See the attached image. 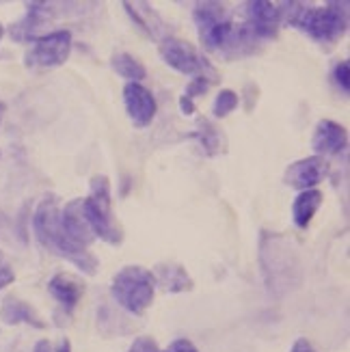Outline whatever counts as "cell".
I'll list each match as a JSON object with an SVG mask.
<instances>
[{"label": "cell", "instance_id": "e0dca14e", "mask_svg": "<svg viewBox=\"0 0 350 352\" xmlns=\"http://www.w3.org/2000/svg\"><path fill=\"white\" fill-rule=\"evenodd\" d=\"M325 201V195L318 190V188H311V190H303L294 197L292 201V221L298 229H307L316 217V212L320 210Z\"/></svg>", "mask_w": 350, "mask_h": 352}, {"label": "cell", "instance_id": "7a4b0ae2", "mask_svg": "<svg viewBox=\"0 0 350 352\" xmlns=\"http://www.w3.org/2000/svg\"><path fill=\"white\" fill-rule=\"evenodd\" d=\"M283 24L292 26L318 43H338L348 30V5L327 3L322 7L305 3H281Z\"/></svg>", "mask_w": 350, "mask_h": 352}, {"label": "cell", "instance_id": "ac0fdd59", "mask_svg": "<svg viewBox=\"0 0 350 352\" xmlns=\"http://www.w3.org/2000/svg\"><path fill=\"white\" fill-rule=\"evenodd\" d=\"M193 139L199 141V147L206 156H219V154H225L227 151V139L225 134L221 132L219 126L212 124L210 119H199V128H197L193 134Z\"/></svg>", "mask_w": 350, "mask_h": 352}, {"label": "cell", "instance_id": "2e32d148", "mask_svg": "<svg viewBox=\"0 0 350 352\" xmlns=\"http://www.w3.org/2000/svg\"><path fill=\"white\" fill-rule=\"evenodd\" d=\"M154 279L156 285H160L164 292L169 294H182V292H190L195 287V281L188 274V270L175 264V262H162L154 268Z\"/></svg>", "mask_w": 350, "mask_h": 352}, {"label": "cell", "instance_id": "7c38bea8", "mask_svg": "<svg viewBox=\"0 0 350 352\" xmlns=\"http://www.w3.org/2000/svg\"><path fill=\"white\" fill-rule=\"evenodd\" d=\"M348 145V130L338 124L333 119H320L318 126L314 130L311 136V147L316 154L314 156H320V158H329V156H338L346 149Z\"/></svg>", "mask_w": 350, "mask_h": 352}, {"label": "cell", "instance_id": "83f0119b", "mask_svg": "<svg viewBox=\"0 0 350 352\" xmlns=\"http://www.w3.org/2000/svg\"><path fill=\"white\" fill-rule=\"evenodd\" d=\"M290 352H316V348L307 342V340H296L294 344H292V350Z\"/></svg>", "mask_w": 350, "mask_h": 352}, {"label": "cell", "instance_id": "52a82bcc", "mask_svg": "<svg viewBox=\"0 0 350 352\" xmlns=\"http://www.w3.org/2000/svg\"><path fill=\"white\" fill-rule=\"evenodd\" d=\"M74 37L67 28L43 33L33 41L24 56V65L28 69H54L61 67L72 54Z\"/></svg>", "mask_w": 350, "mask_h": 352}, {"label": "cell", "instance_id": "3957f363", "mask_svg": "<svg viewBox=\"0 0 350 352\" xmlns=\"http://www.w3.org/2000/svg\"><path fill=\"white\" fill-rule=\"evenodd\" d=\"M83 214L96 238L111 247H119L124 242V227L113 214L111 179L106 175L91 177V192L87 199H83Z\"/></svg>", "mask_w": 350, "mask_h": 352}, {"label": "cell", "instance_id": "8992f818", "mask_svg": "<svg viewBox=\"0 0 350 352\" xmlns=\"http://www.w3.org/2000/svg\"><path fill=\"white\" fill-rule=\"evenodd\" d=\"M160 56L164 60V65H169L177 74L184 76H204L210 80H219L217 67L195 48L193 43L179 39V37H164L160 41Z\"/></svg>", "mask_w": 350, "mask_h": 352}, {"label": "cell", "instance_id": "9a60e30c", "mask_svg": "<svg viewBox=\"0 0 350 352\" xmlns=\"http://www.w3.org/2000/svg\"><path fill=\"white\" fill-rule=\"evenodd\" d=\"M0 320L5 324L15 327V324H28L33 329H45L43 318L37 314V309L30 302L18 298V296H7L0 305Z\"/></svg>", "mask_w": 350, "mask_h": 352}, {"label": "cell", "instance_id": "4316f807", "mask_svg": "<svg viewBox=\"0 0 350 352\" xmlns=\"http://www.w3.org/2000/svg\"><path fill=\"white\" fill-rule=\"evenodd\" d=\"M179 111L184 117H193L195 115V102H190V100H186L184 96H182L179 98Z\"/></svg>", "mask_w": 350, "mask_h": 352}, {"label": "cell", "instance_id": "ba28073f", "mask_svg": "<svg viewBox=\"0 0 350 352\" xmlns=\"http://www.w3.org/2000/svg\"><path fill=\"white\" fill-rule=\"evenodd\" d=\"M245 24L260 43L275 39L279 35V28L283 26L281 3L251 0V3L245 5Z\"/></svg>", "mask_w": 350, "mask_h": 352}, {"label": "cell", "instance_id": "30bf717a", "mask_svg": "<svg viewBox=\"0 0 350 352\" xmlns=\"http://www.w3.org/2000/svg\"><path fill=\"white\" fill-rule=\"evenodd\" d=\"M33 234L37 242L50 253L54 251L61 236V206L56 197H45L33 214Z\"/></svg>", "mask_w": 350, "mask_h": 352}, {"label": "cell", "instance_id": "f1b7e54d", "mask_svg": "<svg viewBox=\"0 0 350 352\" xmlns=\"http://www.w3.org/2000/svg\"><path fill=\"white\" fill-rule=\"evenodd\" d=\"M5 113H7V106H5V102H0V124H3V117H5Z\"/></svg>", "mask_w": 350, "mask_h": 352}, {"label": "cell", "instance_id": "d6986e66", "mask_svg": "<svg viewBox=\"0 0 350 352\" xmlns=\"http://www.w3.org/2000/svg\"><path fill=\"white\" fill-rule=\"evenodd\" d=\"M111 67L121 76V78H126L128 82H141L147 78V67L141 63L139 58L128 54V52H115L111 56Z\"/></svg>", "mask_w": 350, "mask_h": 352}, {"label": "cell", "instance_id": "9c48e42d", "mask_svg": "<svg viewBox=\"0 0 350 352\" xmlns=\"http://www.w3.org/2000/svg\"><path fill=\"white\" fill-rule=\"evenodd\" d=\"M124 106H126V113H128V119L132 121V126L139 130L151 126V121L156 119V111H158L156 98L141 82H126Z\"/></svg>", "mask_w": 350, "mask_h": 352}, {"label": "cell", "instance_id": "cb8c5ba5", "mask_svg": "<svg viewBox=\"0 0 350 352\" xmlns=\"http://www.w3.org/2000/svg\"><path fill=\"white\" fill-rule=\"evenodd\" d=\"M35 352H72V344L67 338H63L58 344H50L48 340H41L35 344Z\"/></svg>", "mask_w": 350, "mask_h": 352}, {"label": "cell", "instance_id": "8fae6325", "mask_svg": "<svg viewBox=\"0 0 350 352\" xmlns=\"http://www.w3.org/2000/svg\"><path fill=\"white\" fill-rule=\"evenodd\" d=\"M329 173V164L320 156H307L292 162L283 173V184L298 192L311 190L320 184Z\"/></svg>", "mask_w": 350, "mask_h": 352}, {"label": "cell", "instance_id": "5bb4252c", "mask_svg": "<svg viewBox=\"0 0 350 352\" xmlns=\"http://www.w3.org/2000/svg\"><path fill=\"white\" fill-rule=\"evenodd\" d=\"M48 292L65 311H74L85 296V283L69 272H58L48 281Z\"/></svg>", "mask_w": 350, "mask_h": 352}, {"label": "cell", "instance_id": "d4e9b609", "mask_svg": "<svg viewBox=\"0 0 350 352\" xmlns=\"http://www.w3.org/2000/svg\"><path fill=\"white\" fill-rule=\"evenodd\" d=\"M126 352H160V348H158L156 340H151V338H136Z\"/></svg>", "mask_w": 350, "mask_h": 352}, {"label": "cell", "instance_id": "5b68a950", "mask_svg": "<svg viewBox=\"0 0 350 352\" xmlns=\"http://www.w3.org/2000/svg\"><path fill=\"white\" fill-rule=\"evenodd\" d=\"M193 20L204 48L221 54L236 26L230 9L223 3H197L193 9Z\"/></svg>", "mask_w": 350, "mask_h": 352}, {"label": "cell", "instance_id": "603a6c76", "mask_svg": "<svg viewBox=\"0 0 350 352\" xmlns=\"http://www.w3.org/2000/svg\"><path fill=\"white\" fill-rule=\"evenodd\" d=\"M13 281H15L13 266H11V262L7 259V255L0 251V292H3L5 287H9Z\"/></svg>", "mask_w": 350, "mask_h": 352}, {"label": "cell", "instance_id": "ffe728a7", "mask_svg": "<svg viewBox=\"0 0 350 352\" xmlns=\"http://www.w3.org/2000/svg\"><path fill=\"white\" fill-rule=\"evenodd\" d=\"M240 104V96L232 89H221L219 96L215 100V106H212V113H215L217 119H225L230 113H234Z\"/></svg>", "mask_w": 350, "mask_h": 352}, {"label": "cell", "instance_id": "44dd1931", "mask_svg": "<svg viewBox=\"0 0 350 352\" xmlns=\"http://www.w3.org/2000/svg\"><path fill=\"white\" fill-rule=\"evenodd\" d=\"M215 85V80H210V78H204V76H197V78H193L188 85H186V91H184V98L195 102L197 98H201L208 94V89Z\"/></svg>", "mask_w": 350, "mask_h": 352}, {"label": "cell", "instance_id": "6da1fadb", "mask_svg": "<svg viewBox=\"0 0 350 352\" xmlns=\"http://www.w3.org/2000/svg\"><path fill=\"white\" fill-rule=\"evenodd\" d=\"M260 268L268 289L275 296L292 292L303 281V264L292 238L277 232L260 236Z\"/></svg>", "mask_w": 350, "mask_h": 352}, {"label": "cell", "instance_id": "4fadbf2b", "mask_svg": "<svg viewBox=\"0 0 350 352\" xmlns=\"http://www.w3.org/2000/svg\"><path fill=\"white\" fill-rule=\"evenodd\" d=\"M50 18V7L43 3H28L26 5V13L24 18L18 20L15 24H11L9 35L13 41L18 43H33L37 37H41V28L45 26Z\"/></svg>", "mask_w": 350, "mask_h": 352}, {"label": "cell", "instance_id": "484cf974", "mask_svg": "<svg viewBox=\"0 0 350 352\" xmlns=\"http://www.w3.org/2000/svg\"><path fill=\"white\" fill-rule=\"evenodd\" d=\"M160 352H199V350H197V346L190 340H175Z\"/></svg>", "mask_w": 350, "mask_h": 352}, {"label": "cell", "instance_id": "7402d4cb", "mask_svg": "<svg viewBox=\"0 0 350 352\" xmlns=\"http://www.w3.org/2000/svg\"><path fill=\"white\" fill-rule=\"evenodd\" d=\"M348 74H350V65L348 60H340V63L333 67V82L340 87L342 94H348Z\"/></svg>", "mask_w": 350, "mask_h": 352}, {"label": "cell", "instance_id": "f546056e", "mask_svg": "<svg viewBox=\"0 0 350 352\" xmlns=\"http://www.w3.org/2000/svg\"><path fill=\"white\" fill-rule=\"evenodd\" d=\"M3 37H5V26L0 24V41H3Z\"/></svg>", "mask_w": 350, "mask_h": 352}, {"label": "cell", "instance_id": "277c9868", "mask_svg": "<svg viewBox=\"0 0 350 352\" xmlns=\"http://www.w3.org/2000/svg\"><path fill=\"white\" fill-rule=\"evenodd\" d=\"M154 272L143 266H126L113 277L111 296L121 309L132 316H143L154 302Z\"/></svg>", "mask_w": 350, "mask_h": 352}]
</instances>
